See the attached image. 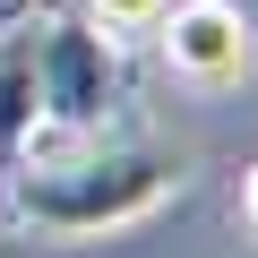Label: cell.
<instances>
[{
    "instance_id": "6da1fadb",
    "label": "cell",
    "mask_w": 258,
    "mask_h": 258,
    "mask_svg": "<svg viewBox=\"0 0 258 258\" xmlns=\"http://www.w3.org/2000/svg\"><path fill=\"white\" fill-rule=\"evenodd\" d=\"M18 189L9 207L35 232L86 241V232H120V224H147L172 189H181V155L164 147H95V155H18L9 164Z\"/></svg>"
},
{
    "instance_id": "7a4b0ae2",
    "label": "cell",
    "mask_w": 258,
    "mask_h": 258,
    "mask_svg": "<svg viewBox=\"0 0 258 258\" xmlns=\"http://www.w3.org/2000/svg\"><path fill=\"white\" fill-rule=\"evenodd\" d=\"M35 95L43 129L60 138L103 129V112L120 103V35H103L95 18H35Z\"/></svg>"
},
{
    "instance_id": "3957f363",
    "label": "cell",
    "mask_w": 258,
    "mask_h": 258,
    "mask_svg": "<svg viewBox=\"0 0 258 258\" xmlns=\"http://www.w3.org/2000/svg\"><path fill=\"white\" fill-rule=\"evenodd\" d=\"M155 43H164V69L181 86H207V95H224L258 69V26L241 0H172L155 18Z\"/></svg>"
},
{
    "instance_id": "277c9868",
    "label": "cell",
    "mask_w": 258,
    "mask_h": 258,
    "mask_svg": "<svg viewBox=\"0 0 258 258\" xmlns=\"http://www.w3.org/2000/svg\"><path fill=\"white\" fill-rule=\"evenodd\" d=\"M43 129V95H35V18L0 9V164H18Z\"/></svg>"
},
{
    "instance_id": "5b68a950",
    "label": "cell",
    "mask_w": 258,
    "mask_h": 258,
    "mask_svg": "<svg viewBox=\"0 0 258 258\" xmlns=\"http://www.w3.org/2000/svg\"><path fill=\"white\" fill-rule=\"evenodd\" d=\"M172 9V0H86V18L103 35H155V18Z\"/></svg>"
},
{
    "instance_id": "8992f818",
    "label": "cell",
    "mask_w": 258,
    "mask_h": 258,
    "mask_svg": "<svg viewBox=\"0 0 258 258\" xmlns=\"http://www.w3.org/2000/svg\"><path fill=\"white\" fill-rule=\"evenodd\" d=\"M241 224H249V232H258V164H249V172H241Z\"/></svg>"
}]
</instances>
